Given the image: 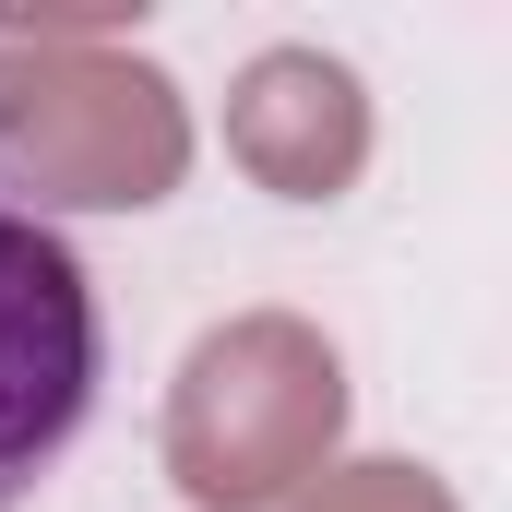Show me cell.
<instances>
[{"instance_id":"cell-1","label":"cell","mask_w":512,"mask_h":512,"mask_svg":"<svg viewBox=\"0 0 512 512\" xmlns=\"http://www.w3.org/2000/svg\"><path fill=\"white\" fill-rule=\"evenodd\" d=\"M96 382H108L96 274L60 239V215H36L24 179L0 167V512H24L36 477L84 441Z\"/></svg>"},{"instance_id":"cell-2","label":"cell","mask_w":512,"mask_h":512,"mask_svg":"<svg viewBox=\"0 0 512 512\" xmlns=\"http://www.w3.org/2000/svg\"><path fill=\"white\" fill-rule=\"evenodd\" d=\"M0 167L36 215L60 203H155L179 179V108L143 60L0 48Z\"/></svg>"},{"instance_id":"cell-3","label":"cell","mask_w":512,"mask_h":512,"mask_svg":"<svg viewBox=\"0 0 512 512\" xmlns=\"http://www.w3.org/2000/svg\"><path fill=\"white\" fill-rule=\"evenodd\" d=\"M227 131H239V155H251L274 191L322 203V191L358 167V84H346L334 60H310V48H274V60H251Z\"/></svg>"}]
</instances>
